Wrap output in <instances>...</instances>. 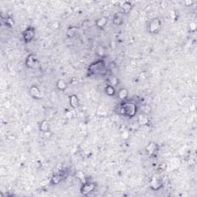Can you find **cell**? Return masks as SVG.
I'll return each instance as SVG.
<instances>
[{
    "instance_id": "obj_1",
    "label": "cell",
    "mask_w": 197,
    "mask_h": 197,
    "mask_svg": "<svg viewBox=\"0 0 197 197\" xmlns=\"http://www.w3.org/2000/svg\"><path fill=\"white\" fill-rule=\"evenodd\" d=\"M106 72L105 63L102 59H98L90 64L88 68L89 76H95V75H103Z\"/></svg>"
},
{
    "instance_id": "obj_2",
    "label": "cell",
    "mask_w": 197,
    "mask_h": 197,
    "mask_svg": "<svg viewBox=\"0 0 197 197\" xmlns=\"http://www.w3.org/2000/svg\"><path fill=\"white\" fill-rule=\"evenodd\" d=\"M137 112V107L136 103L133 102H124L119 108L120 115L132 118L136 116Z\"/></svg>"
},
{
    "instance_id": "obj_3",
    "label": "cell",
    "mask_w": 197,
    "mask_h": 197,
    "mask_svg": "<svg viewBox=\"0 0 197 197\" xmlns=\"http://www.w3.org/2000/svg\"><path fill=\"white\" fill-rule=\"evenodd\" d=\"M162 22L159 18H155L150 21L147 27L148 32L151 34H156L161 29Z\"/></svg>"
},
{
    "instance_id": "obj_4",
    "label": "cell",
    "mask_w": 197,
    "mask_h": 197,
    "mask_svg": "<svg viewBox=\"0 0 197 197\" xmlns=\"http://www.w3.org/2000/svg\"><path fill=\"white\" fill-rule=\"evenodd\" d=\"M96 184L92 182H85L82 183L80 187V192L83 195H89L95 191Z\"/></svg>"
},
{
    "instance_id": "obj_5",
    "label": "cell",
    "mask_w": 197,
    "mask_h": 197,
    "mask_svg": "<svg viewBox=\"0 0 197 197\" xmlns=\"http://www.w3.org/2000/svg\"><path fill=\"white\" fill-rule=\"evenodd\" d=\"M26 66L27 68L31 69H38L40 68V63L34 55H29L26 59Z\"/></svg>"
},
{
    "instance_id": "obj_6",
    "label": "cell",
    "mask_w": 197,
    "mask_h": 197,
    "mask_svg": "<svg viewBox=\"0 0 197 197\" xmlns=\"http://www.w3.org/2000/svg\"><path fill=\"white\" fill-rule=\"evenodd\" d=\"M35 36H36V30L32 26L26 28L22 33V38L26 43H31L35 38Z\"/></svg>"
},
{
    "instance_id": "obj_7",
    "label": "cell",
    "mask_w": 197,
    "mask_h": 197,
    "mask_svg": "<svg viewBox=\"0 0 197 197\" xmlns=\"http://www.w3.org/2000/svg\"><path fill=\"white\" fill-rule=\"evenodd\" d=\"M163 186V181L159 176H154L152 177L150 181V189L154 191H157L160 189V188Z\"/></svg>"
},
{
    "instance_id": "obj_8",
    "label": "cell",
    "mask_w": 197,
    "mask_h": 197,
    "mask_svg": "<svg viewBox=\"0 0 197 197\" xmlns=\"http://www.w3.org/2000/svg\"><path fill=\"white\" fill-rule=\"evenodd\" d=\"M159 150V146L154 142H150L146 147V152L150 156H154Z\"/></svg>"
},
{
    "instance_id": "obj_9",
    "label": "cell",
    "mask_w": 197,
    "mask_h": 197,
    "mask_svg": "<svg viewBox=\"0 0 197 197\" xmlns=\"http://www.w3.org/2000/svg\"><path fill=\"white\" fill-rule=\"evenodd\" d=\"M29 94L33 98L39 99L43 97V93H42L41 90L40 89V88L36 85H33L31 86L29 89Z\"/></svg>"
},
{
    "instance_id": "obj_10",
    "label": "cell",
    "mask_w": 197,
    "mask_h": 197,
    "mask_svg": "<svg viewBox=\"0 0 197 197\" xmlns=\"http://www.w3.org/2000/svg\"><path fill=\"white\" fill-rule=\"evenodd\" d=\"M69 105L72 109H77L80 105L79 97L76 94H72L69 96Z\"/></svg>"
},
{
    "instance_id": "obj_11",
    "label": "cell",
    "mask_w": 197,
    "mask_h": 197,
    "mask_svg": "<svg viewBox=\"0 0 197 197\" xmlns=\"http://www.w3.org/2000/svg\"><path fill=\"white\" fill-rule=\"evenodd\" d=\"M112 22L116 26H119L123 23L124 22V18H123V14L122 12H116L115 15L113 16V19H112Z\"/></svg>"
},
{
    "instance_id": "obj_12",
    "label": "cell",
    "mask_w": 197,
    "mask_h": 197,
    "mask_svg": "<svg viewBox=\"0 0 197 197\" xmlns=\"http://www.w3.org/2000/svg\"><path fill=\"white\" fill-rule=\"evenodd\" d=\"M79 28L76 26H70L69 27V29H67V33H66V36H67L68 38L72 39L74 38L75 36H77V34L79 33Z\"/></svg>"
},
{
    "instance_id": "obj_13",
    "label": "cell",
    "mask_w": 197,
    "mask_h": 197,
    "mask_svg": "<svg viewBox=\"0 0 197 197\" xmlns=\"http://www.w3.org/2000/svg\"><path fill=\"white\" fill-rule=\"evenodd\" d=\"M107 23H108V19L105 16H102L95 20V26L99 29L105 27L107 25Z\"/></svg>"
},
{
    "instance_id": "obj_14",
    "label": "cell",
    "mask_w": 197,
    "mask_h": 197,
    "mask_svg": "<svg viewBox=\"0 0 197 197\" xmlns=\"http://www.w3.org/2000/svg\"><path fill=\"white\" fill-rule=\"evenodd\" d=\"M49 128H50V126H49V123L48 120H43V121L40 123V130L43 133H49Z\"/></svg>"
},
{
    "instance_id": "obj_15",
    "label": "cell",
    "mask_w": 197,
    "mask_h": 197,
    "mask_svg": "<svg viewBox=\"0 0 197 197\" xmlns=\"http://www.w3.org/2000/svg\"><path fill=\"white\" fill-rule=\"evenodd\" d=\"M56 88L60 91H64L67 89V83L66 81L63 79H58L57 82L56 83Z\"/></svg>"
},
{
    "instance_id": "obj_16",
    "label": "cell",
    "mask_w": 197,
    "mask_h": 197,
    "mask_svg": "<svg viewBox=\"0 0 197 197\" xmlns=\"http://www.w3.org/2000/svg\"><path fill=\"white\" fill-rule=\"evenodd\" d=\"M129 95V91L128 89H126V88H122L119 90L118 92V97L119 99L121 100H126L127 98H128Z\"/></svg>"
},
{
    "instance_id": "obj_17",
    "label": "cell",
    "mask_w": 197,
    "mask_h": 197,
    "mask_svg": "<svg viewBox=\"0 0 197 197\" xmlns=\"http://www.w3.org/2000/svg\"><path fill=\"white\" fill-rule=\"evenodd\" d=\"M121 8L124 13H128L133 9V5L130 2H124L121 4Z\"/></svg>"
},
{
    "instance_id": "obj_18",
    "label": "cell",
    "mask_w": 197,
    "mask_h": 197,
    "mask_svg": "<svg viewBox=\"0 0 197 197\" xmlns=\"http://www.w3.org/2000/svg\"><path fill=\"white\" fill-rule=\"evenodd\" d=\"M105 93L109 96H114L116 95V89L112 85H107L104 89Z\"/></svg>"
},
{
    "instance_id": "obj_19",
    "label": "cell",
    "mask_w": 197,
    "mask_h": 197,
    "mask_svg": "<svg viewBox=\"0 0 197 197\" xmlns=\"http://www.w3.org/2000/svg\"><path fill=\"white\" fill-rule=\"evenodd\" d=\"M138 123L141 126H146L149 123V118L146 115H140L138 118Z\"/></svg>"
},
{
    "instance_id": "obj_20",
    "label": "cell",
    "mask_w": 197,
    "mask_h": 197,
    "mask_svg": "<svg viewBox=\"0 0 197 197\" xmlns=\"http://www.w3.org/2000/svg\"><path fill=\"white\" fill-rule=\"evenodd\" d=\"M62 178H63V175L61 174L55 175V176H53V177H52L51 182L53 184H54V185L59 183V182H61V180H62Z\"/></svg>"
},
{
    "instance_id": "obj_21",
    "label": "cell",
    "mask_w": 197,
    "mask_h": 197,
    "mask_svg": "<svg viewBox=\"0 0 197 197\" xmlns=\"http://www.w3.org/2000/svg\"><path fill=\"white\" fill-rule=\"evenodd\" d=\"M77 177L79 178V180L81 181V182H82V183H84V182H87V180H86V177H85V174H84V173L82 172H81V171H79V172H77Z\"/></svg>"
},
{
    "instance_id": "obj_22",
    "label": "cell",
    "mask_w": 197,
    "mask_h": 197,
    "mask_svg": "<svg viewBox=\"0 0 197 197\" xmlns=\"http://www.w3.org/2000/svg\"><path fill=\"white\" fill-rule=\"evenodd\" d=\"M95 53H96V54L98 55V56H102L105 54V49H104V48H102V46H99L95 49Z\"/></svg>"
},
{
    "instance_id": "obj_23",
    "label": "cell",
    "mask_w": 197,
    "mask_h": 197,
    "mask_svg": "<svg viewBox=\"0 0 197 197\" xmlns=\"http://www.w3.org/2000/svg\"><path fill=\"white\" fill-rule=\"evenodd\" d=\"M121 137L123 140H128L130 138V132L128 130H124L123 133H121Z\"/></svg>"
},
{
    "instance_id": "obj_24",
    "label": "cell",
    "mask_w": 197,
    "mask_h": 197,
    "mask_svg": "<svg viewBox=\"0 0 197 197\" xmlns=\"http://www.w3.org/2000/svg\"><path fill=\"white\" fill-rule=\"evenodd\" d=\"M189 30H190L191 32L195 31V30H196V28H197L196 23L194 22H192L191 23H189Z\"/></svg>"
},
{
    "instance_id": "obj_25",
    "label": "cell",
    "mask_w": 197,
    "mask_h": 197,
    "mask_svg": "<svg viewBox=\"0 0 197 197\" xmlns=\"http://www.w3.org/2000/svg\"><path fill=\"white\" fill-rule=\"evenodd\" d=\"M6 24L9 25V26H13V21L10 18L6 19Z\"/></svg>"
},
{
    "instance_id": "obj_26",
    "label": "cell",
    "mask_w": 197,
    "mask_h": 197,
    "mask_svg": "<svg viewBox=\"0 0 197 197\" xmlns=\"http://www.w3.org/2000/svg\"><path fill=\"white\" fill-rule=\"evenodd\" d=\"M185 3L187 4V5H192V2H185Z\"/></svg>"
}]
</instances>
